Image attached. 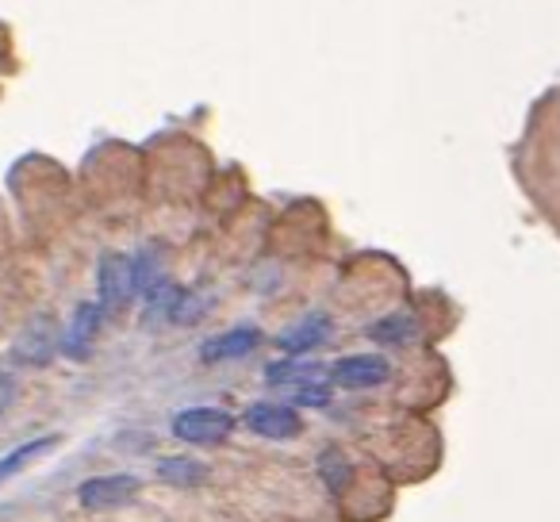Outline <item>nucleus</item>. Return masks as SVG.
Returning <instances> with one entry per match:
<instances>
[{
	"label": "nucleus",
	"instance_id": "1a4fd4ad",
	"mask_svg": "<svg viewBox=\"0 0 560 522\" xmlns=\"http://www.w3.org/2000/svg\"><path fill=\"white\" fill-rule=\"evenodd\" d=\"M101 323H104L101 304H81L70 323V330H66V338H62V350L70 353V358L85 361L89 350H93V338H96V330H101Z\"/></svg>",
	"mask_w": 560,
	"mask_h": 522
},
{
	"label": "nucleus",
	"instance_id": "f3484780",
	"mask_svg": "<svg viewBox=\"0 0 560 522\" xmlns=\"http://www.w3.org/2000/svg\"><path fill=\"white\" fill-rule=\"evenodd\" d=\"M296 399L300 407H327L330 404V381L323 376V381H312V384H304V388H296Z\"/></svg>",
	"mask_w": 560,
	"mask_h": 522
},
{
	"label": "nucleus",
	"instance_id": "7ed1b4c3",
	"mask_svg": "<svg viewBox=\"0 0 560 522\" xmlns=\"http://www.w3.org/2000/svg\"><path fill=\"white\" fill-rule=\"evenodd\" d=\"M96 285H101V308L104 312H124V308L131 304L135 292H139V281H135V257L104 254Z\"/></svg>",
	"mask_w": 560,
	"mask_h": 522
},
{
	"label": "nucleus",
	"instance_id": "2eb2a0df",
	"mask_svg": "<svg viewBox=\"0 0 560 522\" xmlns=\"http://www.w3.org/2000/svg\"><path fill=\"white\" fill-rule=\"evenodd\" d=\"M319 476L330 491H342L346 484H350V461H346V453L338 450V445H327V450L319 453Z\"/></svg>",
	"mask_w": 560,
	"mask_h": 522
},
{
	"label": "nucleus",
	"instance_id": "20e7f679",
	"mask_svg": "<svg viewBox=\"0 0 560 522\" xmlns=\"http://www.w3.org/2000/svg\"><path fill=\"white\" fill-rule=\"evenodd\" d=\"M142 491L139 476H127V473H112V476H89L85 484L78 488L81 503L89 511H116V507L135 503Z\"/></svg>",
	"mask_w": 560,
	"mask_h": 522
},
{
	"label": "nucleus",
	"instance_id": "9d476101",
	"mask_svg": "<svg viewBox=\"0 0 560 522\" xmlns=\"http://www.w3.org/2000/svg\"><path fill=\"white\" fill-rule=\"evenodd\" d=\"M58 442H62L58 434H43V438H32V442H24V445H16V450L4 453V457H0V488H4L12 476L24 473V468H32L39 457H47L50 450H58Z\"/></svg>",
	"mask_w": 560,
	"mask_h": 522
},
{
	"label": "nucleus",
	"instance_id": "39448f33",
	"mask_svg": "<svg viewBox=\"0 0 560 522\" xmlns=\"http://www.w3.org/2000/svg\"><path fill=\"white\" fill-rule=\"evenodd\" d=\"M246 427L261 438H272V442H292V438L304 430V419H300L296 407L261 399V404H254L246 411Z\"/></svg>",
	"mask_w": 560,
	"mask_h": 522
},
{
	"label": "nucleus",
	"instance_id": "9b49d317",
	"mask_svg": "<svg viewBox=\"0 0 560 522\" xmlns=\"http://www.w3.org/2000/svg\"><path fill=\"white\" fill-rule=\"evenodd\" d=\"M158 476H162L165 484H173V488L192 491V488H203L211 473H208V465L196 457H162L158 461Z\"/></svg>",
	"mask_w": 560,
	"mask_h": 522
},
{
	"label": "nucleus",
	"instance_id": "0eeeda50",
	"mask_svg": "<svg viewBox=\"0 0 560 522\" xmlns=\"http://www.w3.org/2000/svg\"><path fill=\"white\" fill-rule=\"evenodd\" d=\"M330 330H335V320H330L327 312H312V315H304L300 323H292V327L284 330L277 343H280V350H284V353H296V358H304V353L319 350V346L327 343Z\"/></svg>",
	"mask_w": 560,
	"mask_h": 522
},
{
	"label": "nucleus",
	"instance_id": "423d86ee",
	"mask_svg": "<svg viewBox=\"0 0 560 522\" xmlns=\"http://www.w3.org/2000/svg\"><path fill=\"white\" fill-rule=\"evenodd\" d=\"M392 376V366L381 358V353H350V358L335 361L330 366V381L338 388H350V392H361V388H376Z\"/></svg>",
	"mask_w": 560,
	"mask_h": 522
},
{
	"label": "nucleus",
	"instance_id": "6e6552de",
	"mask_svg": "<svg viewBox=\"0 0 560 522\" xmlns=\"http://www.w3.org/2000/svg\"><path fill=\"white\" fill-rule=\"evenodd\" d=\"M257 346H261V330L257 327H234V330H226V335L203 343L200 358L208 361V366H219V361H242V358H249Z\"/></svg>",
	"mask_w": 560,
	"mask_h": 522
},
{
	"label": "nucleus",
	"instance_id": "f8f14e48",
	"mask_svg": "<svg viewBox=\"0 0 560 522\" xmlns=\"http://www.w3.org/2000/svg\"><path fill=\"white\" fill-rule=\"evenodd\" d=\"M369 338H373V343H384V346H411L415 338H419V320L407 312H392L369 327Z\"/></svg>",
	"mask_w": 560,
	"mask_h": 522
},
{
	"label": "nucleus",
	"instance_id": "ddd939ff",
	"mask_svg": "<svg viewBox=\"0 0 560 522\" xmlns=\"http://www.w3.org/2000/svg\"><path fill=\"white\" fill-rule=\"evenodd\" d=\"M185 289L173 281H158L154 289H147V323H173L180 312Z\"/></svg>",
	"mask_w": 560,
	"mask_h": 522
},
{
	"label": "nucleus",
	"instance_id": "f257e3e1",
	"mask_svg": "<svg viewBox=\"0 0 560 522\" xmlns=\"http://www.w3.org/2000/svg\"><path fill=\"white\" fill-rule=\"evenodd\" d=\"M234 427H238V422H234V415L223 411V407H188V411L173 415V434L192 445L226 442Z\"/></svg>",
	"mask_w": 560,
	"mask_h": 522
},
{
	"label": "nucleus",
	"instance_id": "dca6fc26",
	"mask_svg": "<svg viewBox=\"0 0 560 522\" xmlns=\"http://www.w3.org/2000/svg\"><path fill=\"white\" fill-rule=\"evenodd\" d=\"M135 281H139V292H147V289H154L158 281H165L162 257H158L154 250H142V254L135 257Z\"/></svg>",
	"mask_w": 560,
	"mask_h": 522
},
{
	"label": "nucleus",
	"instance_id": "a211bd4d",
	"mask_svg": "<svg viewBox=\"0 0 560 522\" xmlns=\"http://www.w3.org/2000/svg\"><path fill=\"white\" fill-rule=\"evenodd\" d=\"M16 396H20V384H16V376L9 373V369H0V419L12 411V404H16Z\"/></svg>",
	"mask_w": 560,
	"mask_h": 522
},
{
	"label": "nucleus",
	"instance_id": "4468645a",
	"mask_svg": "<svg viewBox=\"0 0 560 522\" xmlns=\"http://www.w3.org/2000/svg\"><path fill=\"white\" fill-rule=\"evenodd\" d=\"M323 366H315V361H277V366L265 369V384H272V388H284V384H296V388H304V384L312 381H323Z\"/></svg>",
	"mask_w": 560,
	"mask_h": 522
},
{
	"label": "nucleus",
	"instance_id": "f03ea898",
	"mask_svg": "<svg viewBox=\"0 0 560 522\" xmlns=\"http://www.w3.org/2000/svg\"><path fill=\"white\" fill-rule=\"evenodd\" d=\"M62 350V335H58V323L50 315H35L20 338L12 343V361L27 369H43L55 361V353Z\"/></svg>",
	"mask_w": 560,
	"mask_h": 522
}]
</instances>
